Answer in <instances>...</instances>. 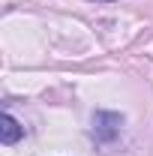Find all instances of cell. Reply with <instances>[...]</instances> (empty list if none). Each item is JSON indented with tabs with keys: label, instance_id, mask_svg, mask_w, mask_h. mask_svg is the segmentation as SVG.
Masks as SVG:
<instances>
[{
	"label": "cell",
	"instance_id": "obj_2",
	"mask_svg": "<svg viewBox=\"0 0 153 156\" xmlns=\"http://www.w3.org/2000/svg\"><path fill=\"white\" fill-rule=\"evenodd\" d=\"M21 132H24V129L18 126V120H15L12 114L0 117V141H3V144H15V141L21 138Z\"/></svg>",
	"mask_w": 153,
	"mask_h": 156
},
{
	"label": "cell",
	"instance_id": "obj_1",
	"mask_svg": "<svg viewBox=\"0 0 153 156\" xmlns=\"http://www.w3.org/2000/svg\"><path fill=\"white\" fill-rule=\"evenodd\" d=\"M120 126H123V117L114 114V111H96L93 114V135H96V141H102V144L114 141V138L120 135Z\"/></svg>",
	"mask_w": 153,
	"mask_h": 156
}]
</instances>
